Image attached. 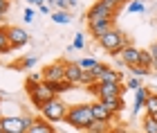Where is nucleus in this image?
<instances>
[{
	"mask_svg": "<svg viewBox=\"0 0 157 133\" xmlns=\"http://www.w3.org/2000/svg\"><path fill=\"white\" fill-rule=\"evenodd\" d=\"M99 45H101L105 52H110L112 57H119V54L124 52L128 45H132V41H130V36H126L121 30H117V27H115V30H110L105 36L99 38Z\"/></svg>",
	"mask_w": 157,
	"mask_h": 133,
	"instance_id": "obj_1",
	"label": "nucleus"
},
{
	"mask_svg": "<svg viewBox=\"0 0 157 133\" xmlns=\"http://www.w3.org/2000/svg\"><path fill=\"white\" fill-rule=\"evenodd\" d=\"M65 122L70 124V127L78 129V131H88V127L94 122L92 106H90V104H76V106H70Z\"/></svg>",
	"mask_w": 157,
	"mask_h": 133,
	"instance_id": "obj_2",
	"label": "nucleus"
},
{
	"mask_svg": "<svg viewBox=\"0 0 157 133\" xmlns=\"http://www.w3.org/2000/svg\"><path fill=\"white\" fill-rule=\"evenodd\" d=\"M67 111H70L67 104L63 99H59V97H54L49 104H45V106L40 108V117H43V120H47L49 124H59V122H65Z\"/></svg>",
	"mask_w": 157,
	"mask_h": 133,
	"instance_id": "obj_3",
	"label": "nucleus"
},
{
	"mask_svg": "<svg viewBox=\"0 0 157 133\" xmlns=\"http://www.w3.org/2000/svg\"><path fill=\"white\" fill-rule=\"evenodd\" d=\"M115 16H117V11L112 9L108 2L97 0V2L90 7V11H88V27H94L99 23H103V20H115Z\"/></svg>",
	"mask_w": 157,
	"mask_h": 133,
	"instance_id": "obj_4",
	"label": "nucleus"
},
{
	"mask_svg": "<svg viewBox=\"0 0 157 133\" xmlns=\"http://www.w3.org/2000/svg\"><path fill=\"white\" fill-rule=\"evenodd\" d=\"M34 120L36 117L32 115H7V117H0V127L5 133H27Z\"/></svg>",
	"mask_w": 157,
	"mask_h": 133,
	"instance_id": "obj_5",
	"label": "nucleus"
},
{
	"mask_svg": "<svg viewBox=\"0 0 157 133\" xmlns=\"http://www.w3.org/2000/svg\"><path fill=\"white\" fill-rule=\"evenodd\" d=\"M97 95V99H108V97H121L124 95V83H92L88 88Z\"/></svg>",
	"mask_w": 157,
	"mask_h": 133,
	"instance_id": "obj_6",
	"label": "nucleus"
},
{
	"mask_svg": "<svg viewBox=\"0 0 157 133\" xmlns=\"http://www.w3.org/2000/svg\"><path fill=\"white\" fill-rule=\"evenodd\" d=\"M54 97H56V93H54V90L47 86L45 81H43V83H38L34 93H29V99H32V104H34V106H36L38 111H40L43 106H45V104H49V102L54 99Z\"/></svg>",
	"mask_w": 157,
	"mask_h": 133,
	"instance_id": "obj_7",
	"label": "nucleus"
},
{
	"mask_svg": "<svg viewBox=\"0 0 157 133\" xmlns=\"http://www.w3.org/2000/svg\"><path fill=\"white\" fill-rule=\"evenodd\" d=\"M43 81L47 83H59L65 79V61H56V63H49L47 68H43Z\"/></svg>",
	"mask_w": 157,
	"mask_h": 133,
	"instance_id": "obj_8",
	"label": "nucleus"
},
{
	"mask_svg": "<svg viewBox=\"0 0 157 133\" xmlns=\"http://www.w3.org/2000/svg\"><path fill=\"white\" fill-rule=\"evenodd\" d=\"M7 36H9V43L13 50H18V47H23L29 43V34H27L25 30H20L18 25H11V27H7Z\"/></svg>",
	"mask_w": 157,
	"mask_h": 133,
	"instance_id": "obj_9",
	"label": "nucleus"
},
{
	"mask_svg": "<svg viewBox=\"0 0 157 133\" xmlns=\"http://www.w3.org/2000/svg\"><path fill=\"white\" fill-rule=\"evenodd\" d=\"M90 106H92V115H94V120H99V122H108V124H110V122L117 117V115L112 113V111L105 106L103 102H99V99H97V102H92Z\"/></svg>",
	"mask_w": 157,
	"mask_h": 133,
	"instance_id": "obj_10",
	"label": "nucleus"
},
{
	"mask_svg": "<svg viewBox=\"0 0 157 133\" xmlns=\"http://www.w3.org/2000/svg\"><path fill=\"white\" fill-rule=\"evenodd\" d=\"M81 77H83V68L76 63V61H65V79L76 86V83H81Z\"/></svg>",
	"mask_w": 157,
	"mask_h": 133,
	"instance_id": "obj_11",
	"label": "nucleus"
},
{
	"mask_svg": "<svg viewBox=\"0 0 157 133\" xmlns=\"http://www.w3.org/2000/svg\"><path fill=\"white\" fill-rule=\"evenodd\" d=\"M139 47H135V45H128L124 52H121V63H124L128 70L135 68V66H139Z\"/></svg>",
	"mask_w": 157,
	"mask_h": 133,
	"instance_id": "obj_12",
	"label": "nucleus"
},
{
	"mask_svg": "<svg viewBox=\"0 0 157 133\" xmlns=\"http://www.w3.org/2000/svg\"><path fill=\"white\" fill-rule=\"evenodd\" d=\"M99 83H124V75H121L119 70H110L105 66V70L101 72V77H99Z\"/></svg>",
	"mask_w": 157,
	"mask_h": 133,
	"instance_id": "obj_13",
	"label": "nucleus"
},
{
	"mask_svg": "<svg viewBox=\"0 0 157 133\" xmlns=\"http://www.w3.org/2000/svg\"><path fill=\"white\" fill-rule=\"evenodd\" d=\"M110 30H115V20H103V23H99V25H94V27H90V32H92V36H94L97 41L101 38V36H105Z\"/></svg>",
	"mask_w": 157,
	"mask_h": 133,
	"instance_id": "obj_14",
	"label": "nucleus"
},
{
	"mask_svg": "<svg viewBox=\"0 0 157 133\" xmlns=\"http://www.w3.org/2000/svg\"><path fill=\"white\" fill-rule=\"evenodd\" d=\"M27 133H54V129H52V124H49L47 120H43V117L38 120L36 117V120L32 122V127L27 129Z\"/></svg>",
	"mask_w": 157,
	"mask_h": 133,
	"instance_id": "obj_15",
	"label": "nucleus"
},
{
	"mask_svg": "<svg viewBox=\"0 0 157 133\" xmlns=\"http://www.w3.org/2000/svg\"><path fill=\"white\" fill-rule=\"evenodd\" d=\"M148 95H151V90H148L146 86H141L137 93H135V108H132V115H137L141 108H144V102L148 99Z\"/></svg>",
	"mask_w": 157,
	"mask_h": 133,
	"instance_id": "obj_16",
	"label": "nucleus"
},
{
	"mask_svg": "<svg viewBox=\"0 0 157 133\" xmlns=\"http://www.w3.org/2000/svg\"><path fill=\"white\" fill-rule=\"evenodd\" d=\"M99 102H103L115 115H119L124 111V97H108V99H99Z\"/></svg>",
	"mask_w": 157,
	"mask_h": 133,
	"instance_id": "obj_17",
	"label": "nucleus"
},
{
	"mask_svg": "<svg viewBox=\"0 0 157 133\" xmlns=\"http://www.w3.org/2000/svg\"><path fill=\"white\" fill-rule=\"evenodd\" d=\"M144 108H146V115L157 117V93H151V95H148V99L144 102Z\"/></svg>",
	"mask_w": 157,
	"mask_h": 133,
	"instance_id": "obj_18",
	"label": "nucleus"
},
{
	"mask_svg": "<svg viewBox=\"0 0 157 133\" xmlns=\"http://www.w3.org/2000/svg\"><path fill=\"white\" fill-rule=\"evenodd\" d=\"M13 47L9 43V36H7V27L0 25V54H7V52H11Z\"/></svg>",
	"mask_w": 157,
	"mask_h": 133,
	"instance_id": "obj_19",
	"label": "nucleus"
},
{
	"mask_svg": "<svg viewBox=\"0 0 157 133\" xmlns=\"http://www.w3.org/2000/svg\"><path fill=\"white\" fill-rule=\"evenodd\" d=\"M141 129H144V133H157V117L146 115V117H144V124H141Z\"/></svg>",
	"mask_w": 157,
	"mask_h": 133,
	"instance_id": "obj_20",
	"label": "nucleus"
},
{
	"mask_svg": "<svg viewBox=\"0 0 157 133\" xmlns=\"http://www.w3.org/2000/svg\"><path fill=\"white\" fill-rule=\"evenodd\" d=\"M88 131H90V133H108V131H110V124H108V122H99V120H94V122L88 127Z\"/></svg>",
	"mask_w": 157,
	"mask_h": 133,
	"instance_id": "obj_21",
	"label": "nucleus"
},
{
	"mask_svg": "<svg viewBox=\"0 0 157 133\" xmlns=\"http://www.w3.org/2000/svg\"><path fill=\"white\" fill-rule=\"evenodd\" d=\"M153 61H155V59H153V54L148 52V50H141V52H139V66H141V68H148V70H151V68H153Z\"/></svg>",
	"mask_w": 157,
	"mask_h": 133,
	"instance_id": "obj_22",
	"label": "nucleus"
},
{
	"mask_svg": "<svg viewBox=\"0 0 157 133\" xmlns=\"http://www.w3.org/2000/svg\"><path fill=\"white\" fill-rule=\"evenodd\" d=\"M126 9L130 11V14H141V11L146 9V5H144V0H128Z\"/></svg>",
	"mask_w": 157,
	"mask_h": 133,
	"instance_id": "obj_23",
	"label": "nucleus"
},
{
	"mask_svg": "<svg viewBox=\"0 0 157 133\" xmlns=\"http://www.w3.org/2000/svg\"><path fill=\"white\" fill-rule=\"evenodd\" d=\"M45 83H47V81H45ZM47 86L52 88L56 95H59V93H65V90H70V88H74V86H72V83H70L67 79H63V81H59V83H47Z\"/></svg>",
	"mask_w": 157,
	"mask_h": 133,
	"instance_id": "obj_24",
	"label": "nucleus"
},
{
	"mask_svg": "<svg viewBox=\"0 0 157 133\" xmlns=\"http://www.w3.org/2000/svg\"><path fill=\"white\" fill-rule=\"evenodd\" d=\"M52 20L59 25H67L70 23V11H54L52 14Z\"/></svg>",
	"mask_w": 157,
	"mask_h": 133,
	"instance_id": "obj_25",
	"label": "nucleus"
},
{
	"mask_svg": "<svg viewBox=\"0 0 157 133\" xmlns=\"http://www.w3.org/2000/svg\"><path fill=\"white\" fill-rule=\"evenodd\" d=\"M81 83L83 86H92V83H97V77H94V72L92 70H83V77H81Z\"/></svg>",
	"mask_w": 157,
	"mask_h": 133,
	"instance_id": "obj_26",
	"label": "nucleus"
},
{
	"mask_svg": "<svg viewBox=\"0 0 157 133\" xmlns=\"http://www.w3.org/2000/svg\"><path fill=\"white\" fill-rule=\"evenodd\" d=\"M76 63L81 66L83 70H92V68H94V66L99 63V61H97L94 57H85V59H81V61H76Z\"/></svg>",
	"mask_w": 157,
	"mask_h": 133,
	"instance_id": "obj_27",
	"label": "nucleus"
},
{
	"mask_svg": "<svg viewBox=\"0 0 157 133\" xmlns=\"http://www.w3.org/2000/svg\"><path fill=\"white\" fill-rule=\"evenodd\" d=\"M36 57H34V54H29V57H25L23 61H20V63H16V68H34L36 66Z\"/></svg>",
	"mask_w": 157,
	"mask_h": 133,
	"instance_id": "obj_28",
	"label": "nucleus"
},
{
	"mask_svg": "<svg viewBox=\"0 0 157 133\" xmlns=\"http://www.w3.org/2000/svg\"><path fill=\"white\" fill-rule=\"evenodd\" d=\"M130 72H132L135 77H139V79H141V77H148V75L153 72V70H148V68H141V66H135V68H130Z\"/></svg>",
	"mask_w": 157,
	"mask_h": 133,
	"instance_id": "obj_29",
	"label": "nucleus"
},
{
	"mask_svg": "<svg viewBox=\"0 0 157 133\" xmlns=\"http://www.w3.org/2000/svg\"><path fill=\"white\" fill-rule=\"evenodd\" d=\"M128 88L139 90V88H141V79H139V77H130V79H128Z\"/></svg>",
	"mask_w": 157,
	"mask_h": 133,
	"instance_id": "obj_30",
	"label": "nucleus"
},
{
	"mask_svg": "<svg viewBox=\"0 0 157 133\" xmlns=\"http://www.w3.org/2000/svg\"><path fill=\"white\" fill-rule=\"evenodd\" d=\"M36 86H38V81H34V79H29V77H27V81H25V90H27V93H34V90H36Z\"/></svg>",
	"mask_w": 157,
	"mask_h": 133,
	"instance_id": "obj_31",
	"label": "nucleus"
},
{
	"mask_svg": "<svg viewBox=\"0 0 157 133\" xmlns=\"http://www.w3.org/2000/svg\"><path fill=\"white\" fill-rule=\"evenodd\" d=\"M72 47H74V50H81V47H83V34H76V36H74Z\"/></svg>",
	"mask_w": 157,
	"mask_h": 133,
	"instance_id": "obj_32",
	"label": "nucleus"
},
{
	"mask_svg": "<svg viewBox=\"0 0 157 133\" xmlns=\"http://www.w3.org/2000/svg\"><path fill=\"white\" fill-rule=\"evenodd\" d=\"M105 70V63H97L94 68H92V72H94V77H97V81H99V77H101V72Z\"/></svg>",
	"mask_w": 157,
	"mask_h": 133,
	"instance_id": "obj_33",
	"label": "nucleus"
},
{
	"mask_svg": "<svg viewBox=\"0 0 157 133\" xmlns=\"http://www.w3.org/2000/svg\"><path fill=\"white\" fill-rule=\"evenodd\" d=\"M7 11H9V2H7V0H0V18H2Z\"/></svg>",
	"mask_w": 157,
	"mask_h": 133,
	"instance_id": "obj_34",
	"label": "nucleus"
},
{
	"mask_svg": "<svg viewBox=\"0 0 157 133\" xmlns=\"http://www.w3.org/2000/svg\"><path fill=\"white\" fill-rule=\"evenodd\" d=\"M23 18L27 20V23H32V20H34V9H25V14H23Z\"/></svg>",
	"mask_w": 157,
	"mask_h": 133,
	"instance_id": "obj_35",
	"label": "nucleus"
},
{
	"mask_svg": "<svg viewBox=\"0 0 157 133\" xmlns=\"http://www.w3.org/2000/svg\"><path fill=\"white\" fill-rule=\"evenodd\" d=\"M148 52H151V54H153V59L157 61V43H153V45H151V50H148Z\"/></svg>",
	"mask_w": 157,
	"mask_h": 133,
	"instance_id": "obj_36",
	"label": "nucleus"
},
{
	"mask_svg": "<svg viewBox=\"0 0 157 133\" xmlns=\"http://www.w3.org/2000/svg\"><path fill=\"white\" fill-rule=\"evenodd\" d=\"M108 133H124V129H121V127H117V129H110Z\"/></svg>",
	"mask_w": 157,
	"mask_h": 133,
	"instance_id": "obj_37",
	"label": "nucleus"
},
{
	"mask_svg": "<svg viewBox=\"0 0 157 133\" xmlns=\"http://www.w3.org/2000/svg\"><path fill=\"white\" fill-rule=\"evenodd\" d=\"M70 2V9H76V0H67Z\"/></svg>",
	"mask_w": 157,
	"mask_h": 133,
	"instance_id": "obj_38",
	"label": "nucleus"
},
{
	"mask_svg": "<svg viewBox=\"0 0 157 133\" xmlns=\"http://www.w3.org/2000/svg\"><path fill=\"white\" fill-rule=\"evenodd\" d=\"M34 5H38V7H40V5H45V0H34Z\"/></svg>",
	"mask_w": 157,
	"mask_h": 133,
	"instance_id": "obj_39",
	"label": "nucleus"
},
{
	"mask_svg": "<svg viewBox=\"0 0 157 133\" xmlns=\"http://www.w3.org/2000/svg\"><path fill=\"white\" fill-rule=\"evenodd\" d=\"M0 133H5V131H2V127H0Z\"/></svg>",
	"mask_w": 157,
	"mask_h": 133,
	"instance_id": "obj_40",
	"label": "nucleus"
},
{
	"mask_svg": "<svg viewBox=\"0 0 157 133\" xmlns=\"http://www.w3.org/2000/svg\"><path fill=\"white\" fill-rule=\"evenodd\" d=\"M7 2H9V0H7Z\"/></svg>",
	"mask_w": 157,
	"mask_h": 133,
	"instance_id": "obj_41",
	"label": "nucleus"
},
{
	"mask_svg": "<svg viewBox=\"0 0 157 133\" xmlns=\"http://www.w3.org/2000/svg\"><path fill=\"white\" fill-rule=\"evenodd\" d=\"M54 133H56V131H54Z\"/></svg>",
	"mask_w": 157,
	"mask_h": 133,
	"instance_id": "obj_42",
	"label": "nucleus"
}]
</instances>
